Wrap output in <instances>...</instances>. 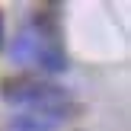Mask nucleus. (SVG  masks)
<instances>
[{"instance_id":"obj_1","label":"nucleus","mask_w":131,"mask_h":131,"mask_svg":"<svg viewBox=\"0 0 131 131\" xmlns=\"http://www.w3.org/2000/svg\"><path fill=\"white\" fill-rule=\"evenodd\" d=\"M0 99L23 109V115L35 118L38 125L51 128L77 115V99L70 90L42 80L38 74H13L0 80Z\"/></svg>"},{"instance_id":"obj_2","label":"nucleus","mask_w":131,"mask_h":131,"mask_svg":"<svg viewBox=\"0 0 131 131\" xmlns=\"http://www.w3.org/2000/svg\"><path fill=\"white\" fill-rule=\"evenodd\" d=\"M10 54L23 67H38V70H48V74L67 70V51H64L58 16H51L48 10H35L32 23L13 38Z\"/></svg>"},{"instance_id":"obj_3","label":"nucleus","mask_w":131,"mask_h":131,"mask_svg":"<svg viewBox=\"0 0 131 131\" xmlns=\"http://www.w3.org/2000/svg\"><path fill=\"white\" fill-rule=\"evenodd\" d=\"M10 131H48L45 125H38L35 118H29V115H19V118L10 122Z\"/></svg>"},{"instance_id":"obj_4","label":"nucleus","mask_w":131,"mask_h":131,"mask_svg":"<svg viewBox=\"0 0 131 131\" xmlns=\"http://www.w3.org/2000/svg\"><path fill=\"white\" fill-rule=\"evenodd\" d=\"M3 42H6V32H3V16H0V51H3Z\"/></svg>"}]
</instances>
